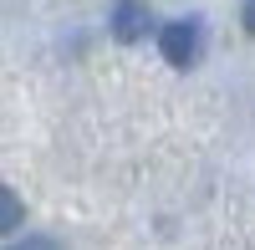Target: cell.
<instances>
[{
  "label": "cell",
  "instance_id": "obj_1",
  "mask_svg": "<svg viewBox=\"0 0 255 250\" xmlns=\"http://www.w3.org/2000/svg\"><path fill=\"white\" fill-rule=\"evenodd\" d=\"M158 51H163L168 67H194L199 51H204L199 20H174V26H163V31H158Z\"/></svg>",
  "mask_w": 255,
  "mask_h": 250
},
{
  "label": "cell",
  "instance_id": "obj_2",
  "mask_svg": "<svg viewBox=\"0 0 255 250\" xmlns=\"http://www.w3.org/2000/svg\"><path fill=\"white\" fill-rule=\"evenodd\" d=\"M148 31H153V10H148L143 0H123V5L113 10V36L123 41V46L148 41Z\"/></svg>",
  "mask_w": 255,
  "mask_h": 250
},
{
  "label": "cell",
  "instance_id": "obj_3",
  "mask_svg": "<svg viewBox=\"0 0 255 250\" xmlns=\"http://www.w3.org/2000/svg\"><path fill=\"white\" fill-rule=\"evenodd\" d=\"M20 220H26V204H20L10 189H0V235H10Z\"/></svg>",
  "mask_w": 255,
  "mask_h": 250
},
{
  "label": "cell",
  "instance_id": "obj_4",
  "mask_svg": "<svg viewBox=\"0 0 255 250\" xmlns=\"http://www.w3.org/2000/svg\"><path fill=\"white\" fill-rule=\"evenodd\" d=\"M10 250H61V245H51L46 235H31V240H20V245H10Z\"/></svg>",
  "mask_w": 255,
  "mask_h": 250
},
{
  "label": "cell",
  "instance_id": "obj_5",
  "mask_svg": "<svg viewBox=\"0 0 255 250\" xmlns=\"http://www.w3.org/2000/svg\"><path fill=\"white\" fill-rule=\"evenodd\" d=\"M245 31L255 36V0H245Z\"/></svg>",
  "mask_w": 255,
  "mask_h": 250
}]
</instances>
